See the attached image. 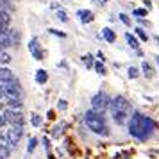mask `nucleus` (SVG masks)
Segmentation results:
<instances>
[{
  "label": "nucleus",
  "instance_id": "1",
  "mask_svg": "<svg viewBox=\"0 0 159 159\" xmlns=\"http://www.w3.org/2000/svg\"><path fill=\"white\" fill-rule=\"evenodd\" d=\"M157 129V123L152 118L141 115V113H134L129 120V134L134 136L139 141H147L152 136V132Z\"/></svg>",
  "mask_w": 159,
  "mask_h": 159
},
{
  "label": "nucleus",
  "instance_id": "2",
  "mask_svg": "<svg viewBox=\"0 0 159 159\" xmlns=\"http://www.w3.org/2000/svg\"><path fill=\"white\" fill-rule=\"evenodd\" d=\"M111 115H113V120H115L118 125H125L129 123L130 120V102L123 97V95H116L115 98H111Z\"/></svg>",
  "mask_w": 159,
  "mask_h": 159
},
{
  "label": "nucleus",
  "instance_id": "3",
  "mask_svg": "<svg viewBox=\"0 0 159 159\" xmlns=\"http://www.w3.org/2000/svg\"><path fill=\"white\" fill-rule=\"evenodd\" d=\"M84 123L86 127L97 136H109V125L106 122L104 113H98L95 109H89L84 115Z\"/></svg>",
  "mask_w": 159,
  "mask_h": 159
},
{
  "label": "nucleus",
  "instance_id": "4",
  "mask_svg": "<svg viewBox=\"0 0 159 159\" xmlns=\"http://www.w3.org/2000/svg\"><path fill=\"white\" fill-rule=\"evenodd\" d=\"M0 91L4 93L6 100L7 98H22V95H23L22 84H20V80L16 77L13 80H9V82H0Z\"/></svg>",
  "mask_w": 159,
  "mask_h": 159
},
{
  "label": "nucleus",
  "instance_id": "5",
  "mask_svg": "<svg viewBox=\"0 0 159 159\" xmlns=\"http://www.w3.org/2000/svg\"><path fill=\"white\" fill-rule=\"evenodd\" d=\"M109 106H111V97L107 93H104V91L97 93L91 98V109L98 111V113H106L109 109Z\"/></svg>",
  "mask_w": 159,
  "mask_h": 159
},
{
  "label": "nucleus",
  "instance_id": "6",
  "mask_svg": "<svg viewBox=\"0 0 159 159\" xmlns=\"http://www.w3.org/2000/svg\"><path fill=\"white\" fill-rule=\"evenodd\" d=\"M4 118H6V122L7 125H25V118H23V113L22 109H4Z\"/></svg>",
  "mask_w": 159,
  "mask_h": 159
},
{
  "label": "nucleus",
  "instance_id": "7",
  "mask_svg": "<svg viewBox=\"0 0 159 159\" xmlns=\"http://www.w3.org/2000/svg\"><path fill=\"white\" fill-rule=\"evenodd\" d=\"M23 134H25V125H11L7 132H6V138H7L9 145L15 148L16 145L20 143V139L23 138Z\"/></svg>",
  "mask_w": 159,
  "mask_h": 159
},
{
  "label": "nucleus",
  "instance_id": "8",
  "mask_svg": "<svg viewBox=\"0 0 159 159\" xmlns=\"http://www.w3.org/2000/svg\"><path fill=\"white\" fill-rule=\"evenodd\" d=\"M29 52L32 54V57L36 59V61H43L45 59V50L41 48L38 38H32V39L29 41Z\"/></svg>",
  "mask_w": 159,
  "mask_h": 159
},
{
  "label": "nucleus",
  "instance_id": "9",
  "mask_svg": "<svg viewBox=\"0 0 159 159\" xmlns=\"http://www.w3.org/2000/svg\"><path fill=\"white\" fill-rule=\"evenodd\" d=\"M11 29V13L0 9V32H7Z\"/></svg>",
  "mask_w": 159,
  "mask_h": 159
},
{
  "label": "nucleus",
  "instance_id": "10",
  "mask_svg": "<svg viewBox=\"0 0 159 159\" xmlns=\"http://www.w3.org/2000/svg\"><path fill=\"white\" fill-rule=\"evenodd\" d=\"M11 152H13V147L9 145L7 138L2 136V138H0V157H2V159H9Z\"/></svg>",
  "mask_w": 159,
  "mask_h": 159
},
{
  "label": "nucleus",
  "instance_id": "11",
  "mask_svg": "<svg viewBox=\"0 0 159 159\" xmlns=\"http://www.w3.org/2000/svg\"><path fill=\"white\" fill-rule=\"evenodd\" d=\"M77 16H79V20L82 23H91L95 20V15L91 13V11H88V9H80V11H77Z\"/></svg>",
  "mask_w": 159,
  "mask_h": 159
},
{
  "label": "nucleus",
  "instance_id": "12",
  "mask_svg": "<svg viewBox=\"0 0 159 159\" xmlns=\"http://www.w3.org/2000/svg\"><path fill=\"white\" fill-rule=\"evenodd\" d=\"M15 79V73L13 70H9L6 66H0V82H9V80Z\"/></svg>",
  "mask_w": 159,
  "mask_h": 159
},
{
  "label": "nucleus",
  "instance_id": "13",
  "mask_svg": "<svg viewBox=\"0 0 159 159\" xmlns=\"http://www.w3.org/2000/svg\"><path fill=\"white\" fill-rule=\"evenodd\" d=\"M141 70H143V75L147 77V79H152V77L156 75V70H154V66H152L150 63H147V61H143V65H141Z\"/></svg>",
  "mask_w": 159,
  "mask_h": 159
},
{
  "label": "nucleus",
  "instance_id": "14",
  "mask_svg": "<svg viewBox=\"0 0 159 159\" xmlns=\"http://www.w3.org/2000/svg\"><path fill=\"white\" fill-rule=\"evenodd\" d=\"M102 36H104V39H106L107 43H115V39H116L115 30L109 29V27H104V29H102Z\"/></svg>",
  "mask_w": 159,
  "mask_h": 159
},
{
  "label": "nucleus",
  "instance_id": "15",
  "mask_svg": "<svg viewBox=\"0 0 159 159\" xmlns=\"http://www.w3.org/2000/svg\"><path fill=\"white\" fill-rule=\"evenodd\" d=\"M7 47H13L11 38H9V32H0V48H2V50H6Z\"/></svg>",
  "mask_w": 159,
  "mask_h": 159
},
{
  "label": "nucleus",
  "instance_id": "16",
  "mask_svg": "<svg viewBox=\"0 0 159 159\" xmlns=\"http://www.w3.org/2000/svg\"><path fill=\"white\" fill-rule=\"evenodd\" d=\"M125 39H127V45H129L130 48H134V50H138V48H139V39H138L134 34L127 32V34H125Z\"/></svg>",
  "mask_w": 159,
  "mask_h": 159
},
{
  "label": "nucleus",
  "instance_id": "17",
  "mask_svg": "<svg viewBox=\"0 0 159 159\" xmlns=\"http://www.w3.org/2000/svg\"><path fill=\"white\" fill-rule=\"evenodd\" d=\"M36 82L38 84H47V80H48V73H47V70H43V68H39L36 72Z\"/></svg>",
  "mask_w": 159,
  "mask_h": 159
},
{
  "label": "nucleus",
  "instance_id": "18",
  "mask_svg": "<svg viewBox=\"0 0 159 159\" xmlns=\"http://www.w3.org/2000/svg\"><path fill=\"white\" fill-rule=\"evenodd\" d=\"M6 104H7V107H11V109H22L23 107V100L22 98H7Z\"/></svg>",
  "mask_w": 159,
  "mask_h": 159
},
{
  "label": "nucleus",
  "instance_id": "19",
  "mask_svg": "<svg viewBox=\"0 0 159 159\" xmlns=\"http://www.w3.org/2000/svg\"><path fill=\"white\" fill-rule=\"evenodd\" d=\"M7 32H9V38H11V43H13V47H18V45H20V32H18L16 29H13V27H11Z\"/></svg>",
  "mask_w": 159,
  "mask_h": 159
},
{
  "label": "nucleus",
  "instance_id": "20",
  "mask_svg": "<svg viewBox=\"0 0 159 159\" xmlns=\"http://www.w3.org/2000/svg\"><path fill=\"white\" fill-rule=\"evenodd\" d=\"M134 32H136V36H138V39H139V41H143V43H147V41H148V34H147L141 27H136V29H134Z\"/></svg>",
  "mask_w": 159,
  "mask_h": 159
},
{
  "label": "nucleus",
  "instance_id": "21",
  "mask_svg": "<svg viewBox=\"0 0 159 159\" xmlns=\"http://www.w3.org/2000/svg\"><path fill=\"white\" fill-rule=\"evenodd\" d=\"M30 123H32V127H39V125L43 123V118L38 115V113H32V115H30Z\"/></svg>",
  "mask_w": 159,
  "mask_h": 159
},
{
  "label": "nucleus",
  "instance_id": "22",
  "mask_svg": "<svg viewBox=\"0 0 159 159\" xmlns=\"http://www.w3.org/2000/svg\"><path fill=\"white\" fill-rule=\"evenodd\" d=\"M80 59H82V63H84L88 68H93L95 66V61H93V56H91V54H84Z\"/></svg>",
  "mask_w": 159,
  "mask_h": 159
},
{
  "label": "nucleus",
  "instance_id": "23",
  "mask_svg": "<svg viewBox=\"0 0 159 159\" xmlns=\"http://www.w3.org/2000/svg\"><path fill=\"white\" fill-rule=\"evenodd\" d=\"M11 59H13V57H11L6 50H0V63H2V65H9V63H11Z\"/></svg>",
  "mask_w": 159,
  "mask_h": 159
},
{
  "label": "nucleus",
  "instance_id": "24",
  "mask_svg": "<svg viewBox=\"0 0 159 159\" xmlns=\"http://www.w3.org/2000/svg\"><path fill=\"white\" fill-rule=\"evenodd\" d=\"M63 130H65V123H59V125H56V127H54V130H52V136L59 138L61 134H63Z\"/></svg>",
  "mask_w": 159,
  "mask_h": 159
},
{
  "label": "nucleus",
  "instance_id": "25",
  "mask_svg": "<svg viewBox=\"0 0 159 159\" xmlns=\"http://www.w3.org/2000/svg\"><path fill=\"white\" fill-rule=\"evenodd\" d=\"M93 68H95V72L98 73V75H106V73H107V70H106V66L102 65L100 61H98V63H95V66H93Z\"/></svg>",
  "mask_w": 159,
  "mask_h": 159
},
{
  "label": "nucleus",
  "instance_id": "26",
  "mask_svg": "<svg viewBox=\"0 0 159 159\" xmlns=\"http://www.w3.org/2000/svg\"><path fill=\"white\" fill-rule=\"evenodd\" d=\"M36 145H38V138H30L29 145H27V152H29V154H32V152H34V148H36Z\"/></svg>",
  "mask_w": 159,
  "mask_h": 159
},
{
  "label": "nucleus",
  "instance_id": "27",
  "mask_svg": "<svg viewBox=\"0 0 159 159\" xmlns=\"http://www.w3.org/2000/svg\"><path fill=\"white\" fill-rule=\"evenodd\" d=\"M127 75H129V79H136L138 75H139V70H138L136 66H130L129 70H127Z\"/></svg>",
  "mask_w": 159,
  "mask_h": 159
},
{
  "label": "nucleus",
  "instance_id": "28",
  "mask_svg": "<svg viewBox=\"0 0 159 159\" xmlns=\"http://www.w3.org/2000/svg\"><path fill=\"white\" fill-rule=\"evenodd\" d=\"M132 15L136 16V18H145V16L148 15V11H147V9H134Z\"/></svg>",
  "mask_w": 159,
  "mask_h": 159
},
{
  "label": "nucleus",
  "instance_id": "29",
  "mask_svg": "<svg viewBox=\"0 0 159 159\" xmlns=\"http://www.w3.org/2000/svg\"><path fill=\"white\" fill-rule=\"evenodd\" d=\"M56 15H57V20H61V22H65V23L68 22V16H66V13L63 11V9H59Z\"/></svg>",
  "mask_w": 159,
  "mask_h": 159
},
{
  "label": "nucleus",
  "instance_id": "30",
  "mask_svg": "<svg viewBox=\"0 0 159 159\" xmlns=\"http://www.w3.org/2000/svg\"><path fill=\"white\" fill-rule=\"evenodd\" d=\"M48 32H50V34H54V36H57V38H66V34H65V32H61V30L48 29Z\"/></svg>",
  "mask_w": 159,
  "mask_h": 159
},
{
  "label": "nucleus",
  "instance_id": "31",
  "mask_svg": "<svg viewBox=\"0 0 159 159\" xmlns=\"http://www.w3.org/2000/svg\"><path fill=\"white\" fill-rule=\"evenodd\" d=\"M120 20H122V22L125 23L127 27H130V18H129L127 15H123V13H120Z\"/></svg>",
  "mask_w": 159,
  "mask_h": 159
},
{
  "label": "nucleus",
  "instance_id": "32",
  "mask_svg": "<svg viewBox=\"0 0 159 159\" xmlns=\"http://www.w3.org/2000/svg\"><path fill=\"white\" fill-rule=\"evenodd\" d=\"M57 107H59V109H61V111H65V109H66V107H68V102H66V100H65V98H61V100H59V102H57Z\"/></svg>",
  "mask_w": 159,
  "mask_h": 159
},
{
  "label": "nucleus",
  "instance_id": "33",
  "mask_svg": "<svg viewBox=\"0 0 159 159\" xmlns=\"http://www.w3.org/2000/svg\"><path fill=\"white\" fill-rule=\"evenodd\" d=\"M4 106H6V97H4L2 91H0V109H4Z\"/></svg>",
  "mask_w": 159,
  "mask_h": 159
},
{
  "label": "nucleus",
  "instance_id": "34",
  "mask_svg": "<svg viewBox=\"0 0 159 159\" xmlns=\"http://www.w3.org/2000/svg\"><path fill=\"white\" fill-rule=\"evenodd\" d=\"M41 143H43V147L47 148V150L50 148V143H48V138H43V139H41Z\"/></svg>",
  "mask_w": 159,
  "mask_h": 159
},
{
  "label": "nucleus",
  "instance_id": "35",
  "mask_svg": "<svg viewBox=\"0 0 159 159\" xmlns=\"http://www.w3.org/2000/svg\"><path fill=\"white\" fill-rule=\"evenodd\" d=\"M6 125H7L6 118H4V115H0V129H2V127H6Z\"/></svg>",
  "mask_w": 159,
  "mask_h": 159
},
{
  "label": "nucleus",
  "instance_id": "36",
  "mask_svg": "<svg viewBox=\"0 0 159 159\" xmlns=\"http://www.w3.org/2000/svg\"><path fill=\"white\" fill-rule=\"evenodd\" d=\"M47 118H48V120H54V118H56V113H54V111H48V113H47Z\"/></svg>",
  "mask_w": 159,
  "mask_h": 159
},
{
  "label": "nucleus",
  "instance_id": "37",
  "mask_svg": "<svg viewBox=\"0 0 159 159\" xmlns=\"http://www.w3.org/2000/svg\"><path fill=\"white\" fill-rule=\"evenodd\" d=\"M97 57L100 59L102 63H104V61H106V56H104V54H102V52H98V54H97Z\"/></svg>",
  "mask_w": 159,
  "mask_h": 159
},
{
  "label": "nucleus",
  "instance_id": "38",
  "mask_svg": "<svg viewBox=\"0 0 159 159\" xmlns=\"http://www.w3.org/2000/svg\"><path fill=\"white\" fill-rule=\"evenodd\" d=\"M154 39H156V41H157V43H159V36H154Z\"/></svg>",
  "mask_w": 159,
  "mask_h": 159
},
{
  "label": "nucleus",
  "instance_id": "39",
  "mask_svg": "<svg viewBox=\"0 0 159 159\" xmlns=\"http://www.w3.org/2000/svg\"><path fill=\"white\" fill-rule=\"evenodd\" d=\"M156 61H157V65H159V56H156Z\"/></svg>",
  "mask_w": 159,
  "mask_h": 159
},
{
  "label": "nucleus",
  "instance_id": "40",
  "mask_svg": "<svg viewBox=\"0 0 159 159\" xmlns=\"http://www.w3.org/2000/svg\"><path fill=\"white\" fill-rule=\"evenodd\" d=\"M2 136H4V134H2V130H0V138H2Z\"/></svg>",
  "mask_w": 159,
  "mask_h": 159
},
{
  "label": "nucleus",
  "instance_id": "41",
  "mask_svg": "<svg viewBox=\"0 0 159 159\" xmlns=\"http://www.w3.org/2000/svg\"><path fill=\"white\" fill-rule=\"evenodd\" d=\"M102 2H109V0H102Z\"/></svg>",
  "mask_w": 159,
  "mask_h": 159
},
{
  "label": "nucleus",
  "instance_id": "42",
  "mask_svg": "<svg viewBox=\"0 0 159 159\" xmlns=\"http://www.w3.org/2000/svg\"><path fill=\"white\" fill-rule=\"evenodd\" d=\"M0 50H2V48H0Z\"/></svg>",
  "mask_w": 159,
  "mask_h": 159
}]
</instances>
